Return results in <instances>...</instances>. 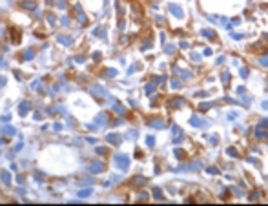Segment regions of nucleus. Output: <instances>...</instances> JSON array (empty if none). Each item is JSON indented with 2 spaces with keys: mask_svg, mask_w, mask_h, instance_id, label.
I'll list each match as a JSON object with an SVG mask.
<instances>
[{
  "mask_svg": "<svg viewBox=\"0 0 268 206\" xmlns=\"http://www.w3.org/2000/svg\"><path fill=\"white\" fill-rule=\"evenodd\" d=\"M190 124H192V126H195V128H208V126H210V120L201 119V117H197V115H193V117L190 119Z\"/></svg>",
  "mask_w": 268,
  "mask_h": 206,
  "instance_id": "nucleus-1",
  "label": "nucleus"
},
{
  "mask_svg": "<svg viewBox=\"0 0 268 206\" xmlns=\"http://www.w3.org/2000/svg\"><path fill=\"white\" fill-rule=\"evenodd\" d=\"M202 168V162L201 160H195V162L188 164V166H181V170H201Z\"/></svg>",
  "mask_w": 268,
  "mask_h": 206,
  "instance_id": "nucleus-2",
  "label": "nucleus"
},
{
  "mask_svg": "<svg viewBox=\"0 0 268 206\" xmlns=\"http://www.w3.org/2000/svg\"><path fill=\"white\" fill-rule=\"evenodd\" d=\"M170 9L173 11V15H175V17H179V18L182 17V9L179 7V6H175V4H172V6H170Z\"/></svg>",
  "mask_w": 268,
  "mask_h": 206,
  "instance_id": "nucleus-3",
  "label": "nucleus"
},
{
  "mask_svg": "<svg viewBox=\"0 0 268 206\" xmlns=\"http://www.w3.org/2000/svg\"><path fill=\"white\" fill-rule=\"evenodd\" d=\"M201 35L202 37H210V38H215V33L210 31V29H201Z\"/></svg>",
  "mask_w": 268,
  "mask_h": 206,
  "instance_id": "nucleus-4",
  "label": "nucleus"
},
{
  "mask_svg": "<svg viewBox=\"0 0 268 206\" xmlns=\"http://www.w3.org/2000/svg\"><path fill=\"white\" fill-rule=\"evenodd\" d=\"M237 115H239V113L232 109V111H228V113H226V119H228V120H235V119H237Z\"/></svg>",
  "mask_w": 268,
  "mask_h": 206,
  "instance_id": "nucleus-5",
  "label": "nucleus"
},
{
  "mask_svg": "<svg viewBox=\"0 0 268 206\" xmlns=\"http://www.w3.org/2000/svg\"><path fill=\"white\" fill-rule=\"evenodd\" d=\"M182 104H184V99H173L172 106H173V108H177V106H182Z\"/></svg>",
  "mask_w": 268,
  "mask_h": 206,
  "instance_id": "nucleus-6",
  "label": "nucleus"
},
{
  "mask_svg": "<svg viewBox=\"0 0 268 206\" xmlns=\"http://www.w3.org/2000/svg\"><path fill=\"white\" fill-rule=\"evenodd\" d=\"M206 172L210 173V175H217V173H219V168H215V166H210V168H206Z\"/></svg>",
  "mask_w": 268,
  "mask_h": 206,
  "instance_id": "nucleus-7",
  "label": "nucleus"
},
{
  "mask_svg": "<svg viewBox=\"0 0 268 206\" xmlns=\"http://www.w3.org/2000/svg\"><path fill=\"white\" fill-rule=\"evenodd\" d=\"M213 106V102H201L199 104V108L202 109V111H204V109H208V108H212Z\"/></svg>",
  "mask_w": 268,
  "mask_h": 206,
  "instance_id": "nucleus-8",
  "label": "nucleus"
},
{
  "mask_svg": "<svg viewBox=\"0 0 268 206\" xmlns=\"http://www.w3.org/2000/svg\"><path fill=\"white\" fill-rule=\"evenodd\" d=\"M222 82H230V71H222Z\"/></svg>",
  "mask_w": 268,
  "mask_h": 206,
  "instance_id": "nucleus-9",
  "label": "nucleus"
},
{
  "mask_svg": "<svg viewBox=\"0 0 268 206\" xmlns=\"http://www.w3.org/2000/svg\"><path fill=\"white\" fill-rule=\"evenodd\" d=\"M259 64L265 66V68H268V57H259Z\"/></svg>",
  "mask_w": 268,
  "mask_h": 206,
  "instance_id": "nucleus-10",
  "label": "nucleus"
},
{
  "mask_svg": "<svg viewBox=\"0 0 268 206\" xmlns=\"http://www.w3.org/2000/svg\"><path fill=\"white\" fill-rule=\"evenodd\" d=\"M239 75H241L243 79H246V77H248V69H246V68H241V69H239Z\"/></svg>",
  "mask_w": 268,
  "mask_h": 206,
  "instance_id": "nucleus-11",
  "label": "nucleus"
},
{
  "mask_svg": "<svg viewBox=\"0 0 268 206\" xmlns=\"http://www.w3.org/2000/svg\"><path fill=\"white\" fill-rule=\"evenodd\" d=\"M255 135H257V137H265V132H263V128H259V126H257V130H255Z\"/></svg>",
  "mask_w": 268,
  "mask_h": 206,
  "instance_id": "nucleus-12",
  "label": "nucleus"
},
{
  "mask_svg": "<svg viewBox=\"0 0 268 206\" xmlns=\"http://www.w3.org/2000/svg\"><path fill=\"white\" fill-rule=\"evenodd\" d=\"M228 155H232V157H237V150H235V148H228Z\"/></svg>",
  "mask_w": 268,
  "mask_h": 206,
  "instance_id": "nucleus-13",
  "label": "nucleus"
},
{
  "mask_svg": "<svg viewBox=\"0 0 268 206\" xmlns=\"http://www.w3.org/2000/svg\"><path fill=\"white\" fill-rule=\"evenodd\" d=\"M192 60H193V62H199V60H201V55H197V53H192Z\"/></svg>",
  "mask_w": 268,
  "mask_h": 206,
  "instance_id": "nucleus-14",
  "label": "nucleus"
},
{
  "mask_svg": "<svg viewBox=\"0 0 268 206\" xmlns=\"http://www.w3.org/2000/svg\"><path fill=\"white\" fill-rule=\"evenodd\" d=\"M259 197H261V193H259V192H252V195H250V199H252V201H254V199H259Z\"/></svg>",
  "mask_w": 268,
  "mask_h": 206,
  "instance_id": "nucleus-15",
  "label": "nucleus"
},
{
  "mask_svg": "<svg viewBox=\"0 0 268 206\" xmlns=\"http://www.w3.org/2000/svg\"><path fill=\"white\" fill-rule=\"evenodd\" d=\"M172 88H181V82H179V80H172Z\"/></svg>",
  "mask_w": 268,
  "mask_h": 206,
  "instance_id": "nucleus-16",
  "label": "nucleus"
},
{
  "mask_svg": "<svg viewBox=\"0 0 268 206\" xmlns=\"http://www.w3.org/2000/svg\"><path fill=\"white\" fill-rule=\"evenodd\" d=\"M181 75H182V77H184V79H190V77H192V73H188L186 69H184V71H181Z\"/></svg>",
  "mask_w": 268,
  "mask_h": 206,
  "instance_id": "nucleus-17",
  "label": "nucleus"
},
{
  "mask_svg": "<svg viewBox=\"0 0 268 206\" xmlns=\"http://www.w3.org/2000/svg\"><path fill=\"white\" fill-rule=\"evenodd\" d=\"M217 140H219V139H217V137H215V135H213V137H210V142L213 144V146H215V144H217Z\"/></svg>",
  "mask_w": 268,
  "mask_h": 206,
  "instance_id": "nucleus-18",
  "label": "nucleus"
},
{
  "mask_svg": "<svg viewBox=\"0 0 268 206\" xmlns=\"http://www.w3.org/2000/svg\"><path fill=\"white\" fill-rule=\"evenodd\" d=\"M175 155H177V157H182V155H184V152H182V150H175Z\"/></svg>",
  "mask_w": 268,
  "mask_h": 206,
  "instance_id": "nucleus-19",
  "label": "nucleus"
},
{
  "mask_svg": "<svg viewBox=\"0 0 268 206\" xmlns=\"http://www.w3.org/2000/svg\"><path fill=\"white\" fill-rule=\"evenodd\" d=\"M245 91H246V88H245V86H241V88H237V93H239V95H241V93H245Z\"/></svg>",
  "mask_w": 268,
  "mask_h": 206,
  "instance_id": "nucleus-20",
  "label": "nucleus"
},
{
  "mask_svg": "<svg viewBox=\"0 0 268 206\" xmlns=\"http://www.w3.org/2000/svg\"><path fill=\"white\" fill-rule=\"evenodd\" d=\"M261 106H263V109H268V100H265V102H263Z\"/></svg>",
  "mask_w": 268,
  "mask_h": 206,
  "instance_id": "nucleus-21",
  "label": "nucleus"
}]
</instances>
